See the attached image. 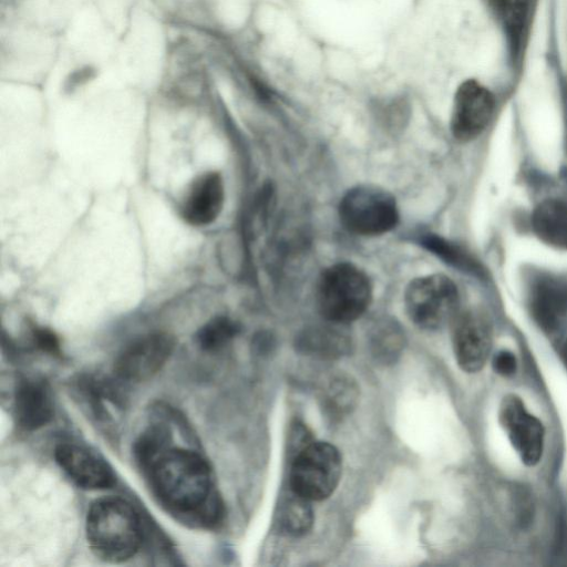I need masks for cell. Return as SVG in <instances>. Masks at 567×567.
Returning a JSON list of instances; mask_svg holds the SVG:
<instances>
[{"mask_svg": "<svg viewBox=\"0 0 567 567\" xmlns=\"http://www.w3.org/2000/svg\"><path fill=\"white\" fill-rule=\"evenodd\" d=\"M341 472L339 450L313 440L291 457L289 489L310 502L323 501L337 488Z\"/></svg>", "mask_w": 567, "mask_h": 567, "instance_id": "cell-4", "label": "cell"}, {"mask_svg": "<svg viewBox=\"0 0 567 567\" xmlns=\"http://www.w3.org/2000/svg\"><path fill=\"white\" fill-rule=\"evenodd\" d=\"M317 299L319 310L327 321L346 324L360 318L370 306L371 282L357 266L338 262L322 272Z\"/></svg>", "mask_w": 567, "mask_h": 567, "instance_id": "cell-3", "label": "cell"}, {"mask_svg": "<svg viewBox=\"0 0 567 567\" xmlns=\"http://www.w3.org/2000/svg\"><path fill=\"white\" fill-rule=\"evenodd\" d=\"M528 0H502L501 13L513 53L519 50L522 34L527 17Z\"/></svg>", "mask_w": 567, "mask_h": 567, "instance_id": "cell-20", "label": "cell"}, {"mask_svg": "<svg viewBox=\"0 0 567 567\" xmlns=\"http://www.w3.org/2000/svg\"><path fill=\"white\" fill-rule=\"evenodd\" d=\"M85 534L96 557L109 563H122L140 550L144 540L143 520L126 499L105 496L90 505Z\"/></svg>", "mask_w": 567, "mask_h": 567, "instance_id": "cell-2", "label": "cell"}, {"mask_svg": "<svg viewBox=\"0 0 567 567\" xmlns=\"http://www.w3.org/2000/svg\"><path fill=\"white\" fill-rule=\"evenodd\" d=\"M74 390L94 420L104 426L113 423L110 404L118 409L124 408V394L115 380L83 374L75 381Z\"/></svg>", "mask_w": 567, "mask_h": 567, "instance_id": "cell-15", "label": "cell"}, {"mask_svg": "<svg viewBox=\"0 0 567 567\" xmlns=\"http://www.w3.org/2000/svg\"><path fill=\"white\" fill-rule=\"evenodd\" d=\"M563 358H564V362H565V364L567 367V343H566V346L563 349Z\"/></svg>", "mask_w": 567, "mask_h": 567, "instance_id": "cell-25", "label": "cell"}, {"mask_svg": "<svg viewBox=\"0 0 567 567\" xmlns=\"http://www.w3.org/2000/svg\"><path fill=\"white\" fill-rule=\"evenodd\" d=\"M175 340L164 332L143 336L128 343L116 357L113 371L118 381L142 382L151 379L167 362Z\"/></svg>", "mask_w": 567, "mask_h": 567, "instance_id": "cell-8", "label": "cell"}, {"mask_svg": "<svg viewBox=\"0 0 567 567\" xmlns=\"http://www.w3.org/2000/svg\"><path fill=\"white\" fill-rule=\"evenodd\" d=\"M339 217L343 227L361 236H378L393 229L399 220L395 198L374 185H358L340 200Z\"/></svg>", "mask_w": 567, "mask_h": 567, "instance_id": "cell-6", "label": "cell"}, {"mask_svg": "<svg viewBox=\"0 0 567 567\" xmlns=\"http://www.w3.org/2000/svg\"><path fill=\"white\" fill-rule=\"evenodd\" d=\"M32 344L38 350L50 355H61L58 337L49 329L34 327L31 332Z\"/></svg>", "mask_w": 567, "mask_h": 567, "instance_id": "cell-22", "label": "cell"}, {"mask_svg": "<svg viewBox=\"0 0 567 567\" xmlns=\"http://www.w3.org/2000/svg\"><path fill=\"white\" fill-rule=\"evenodd\" d=\"M532 227L543 243L567 250V203L560 199L539 203L532 215Z\"/></svg>", "mask_w": 567, "mask_h": 567, "instance_id": "cell-16", "label": "cell"}, {"mask_svg": "<svg viewBox=\"0 0 567 567\" xmlns=\"http://www.w3.org/2000/svg\"><path fill=\"white\" fill-rule=\"evenodd\" d=\"M144 475L157 503L177 522L200 529L223 523L225 505L212 467L195 449L171 446Z\"/></svg>", "mask_w": 567, "mask_h": 567, "instance_id": "cell-1", "label": "cell"}, {"mask_svg": "<svg viewBox=\"0 0 567 567\" xmlns=\"http://www.w3.org/2000/svg\"><path fill=\"white\" fill-rule=\"evenodd\" d=\"M404 305L415 326L437 330L457 317L460 296L449 277L434 274L415 278L408 285Z\"/></svg>", "mask_w": 567, "mask_h": 567, "instance_id": "cell-5", "label": "cell"}, {"mask_svg": "<svg viewBox=\"0 0 567 567\" xmlns=\"http://www.w3.org/2000/svg\"><path fill=\"white\" fill-rule=\"evenodd\" d=\"M528 306L543 330H555L567 315V278L550 274L536 277L529 288Z\"/></svg>", "mask_w": 567, "mask_h": 567, "instance_id": "cell-13", "label": "cell"}, {"mask_svg": "<svg viewBox=\"0 0 567 567\" xmlns=\"http://www.w3.org/2000/svg\"><path fill=\"white\" fill-rule=\"evenodd\" d=\"M224 204V184L218 173L197 178L182 208L184 219L193 226H205L219 215Z\"/></svg>", "mask_w": 567, "mask_h": 567, "instance_id": "cell-14", "label": "cell"}, {"mask_svg": "<svg viewBox=\"0 0 567 567\" xmlns=\"http://www.w3.org/2000/svg\"><path fill=\"white\" fill-rule=\"evenodd\" d=\"M60 468L80 488L107 489L115 485L112 466L99 454L75 443H60L54 450Z\"/></svg>", "mask_w": 567, "mask_h": 567, "instance_id": "cell-10", "label": "cell"}, {"mask_svg": "<svg viewBox=\"0 0 567 567\" xmlns=\"http://www.w3.org/2000/svg\"><path fill=\"white\" fill-rule=\"evenodd\" d=\"M498 421L522 463L526 466L538 464L545 446V429L520 398L514 394L504 396L498 409Z\"/></svg>", "mask_w": 567, "mask_h": 567, "instance_id": "cell-7", "label": "cell"}, {"mask_svg": "<svg viewBox=\"0 0 567 567\" xmlns=\"http://www.w3.org/2000/svg\"><path fill=\"white\" fill-rule=\"evenodd\" d=\"M421 243L432 254L454 267L467 271L476 269L474 261L461 248L440 236L427 234L422 237Z\"/></svg>", "mask_w": 567, "mask_h": 567, "instance_id": "cell-21", "label": "cell"}, {"mask_svg": "<svg viewBox=\"0 0 567 567\" xmlns=\"http://www.w3.org/2000/svg\"><path fill=\"white\" fill-rule=\"evenodd\" d=\"M493 369L502 377H511L516 372L517 360L511 351L502 350L493 358Z\"/></svg>", "mask_w": 567, "mask_h": 567, "instance_id": "cell-24", "label": "cell"}, {"mask_svg": "<svg viewBox=\"0 0 567 567\" xmlns=\"http://www.w3.org/2000/svg\"><path fill=\"white\" fill-rule=\"evenodd\" d=\"M338 336L330 332H311L306 337L303 344L305 348H309L311 351L319 353H333L338 348Z\"/></svg>", "mask_w": 567, "mask_h": 567, "instance_id": "cell-23", "label": "cell"}, {"mask_svg": "<svg viewBox=\"0 0 567 567\" xmlns=\"http://www.w3.org/2000/svg\"><path fill=\"white\" fill-rule=\"evenodd\" d=\"M453 349L460 368L474 373L485 365L492 349V331L487 320L476 312L455 318Z\"/></svg>", "mask_w": 567, "mask_h": 567, "instance_id": "cell-11", "label": "cell"}, {"mask_svg": "<svg viewBox=\"0 0 567 567\" xmlns=\"http://www.w3.org/2000/svg\"><path fill=\"white\" fill-rule=\"evenodd\" d=\"M310 501L289 489L279 504L278 524L288 535H305L313 524Z\"/></svg>", "mask_w": 567, "mask_h": 567, "instance_id": "cell-18", "label": "cell"}, {"mask_svg": "<svg viewBox=\"0 0 567 567\" xmlns=\"http://www.w3.org/2000/svg\"><path fill=\"white\" fill-rule=\"evenodd\" d=\"M50 386L43 379L22 377L14 386L13 417L23 431L32 432L47 425L53 417Z\"/></svg>", "mask_w": 567, "mask_h": 567, "instance_id": "cell-12", "label": "cell"}, {"mask_svg": "<svg viewBox=\"0 0 567 567\" xmlns=\"http://www.w3.org/2000/svg\"><path fill=\"white\" fill-rule=\"evenodd\" d=\"M494 96L475 80L464 81L456 90L451 116L453 136L467 142L478 136L494 112Z\"/></svg>", "mask_w": 567, "mask_h": 567, "instance_id": "cell-9", "label": "cell"}, {"mask_svg": "<svg viewBox=\"0 0 567 567\" xmlns=\"http://www.w3.org/2000/svg\"><path fill=\"white\" fill-rule=\"evenodd\" d=\"M159 417L150 424L136 439L133 444V456L143 473L147 471L151 464L172 445L173 432L171 420L165 414L162 406Z\"/></svg>", "mask_w": 567, "mask_h": 567, "instance_id": "cell-17", "label": "cell"}, {"mask_svg": "<svg viewBox=\"0 0 567 567\" xmlns=\"http://www.w3.org/2000/svg\"><path fill=\"white\" fill-rule=\"evenodd\" d=\"M239 329V324L230 318L216 317L198 330L196 342L204 351H217L234 339Z\"/></svg>", "mask_w": 567, "mask_h": 567, "instance_id": "cell-19", "label": "cell"}]
</instances>
